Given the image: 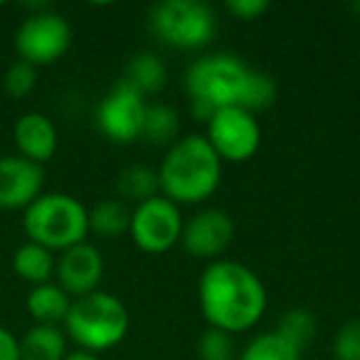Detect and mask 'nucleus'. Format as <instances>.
<instances>
[{
  "instance_id": "nucleus-1",
  "label": "nucleus",
  "mask_w": 360,
  "mask_h": 360,
  "mask_svg": "<svg viewBox=\"0 0 360 360\" xmlns=\"http://www.w3.org/2000/svg\"><path fill=\"white\" fill-rule=\"evenodd\" d=\"M183 86L193 114L200 121H207L220 109L259 114L276 101L274 77L247 65L232 52H207L193 60L183 75Z\"/></svg>"
},
{
  "instance_id": "nucleus-2",
  "label": "nucleus",
  "mask_w": 360,
  "mask_h": 360,
  "mask_svg": "<svg viewBox=\"0 0 360 360\" xmlns=\"http://www.w3.org/2000/svg\"><path fill=\"white\" fill-rule=\"evenodd\" d=\"M198 304L207 328L237 335L259 323L269 296L257 271L240 262L217 259L205 264L198 279Z\"/></svg>"
},
{
  "instance_id": "nucleus-3",
  "label": "nucleus",
  "mask_w": 360,
  "mask_h": 360,
  "mask_svg": "<svg viewBox=\"0 0 360 360\" xmlns=\"http://www.w3.org/2000/svg\"><path fill=\"white\" fill-rule=\"evenodd\" d=\"M222 160L202 134L180 136L160 160V195L178 207L202 205L217 193L222 183Z\"/></svg>"
},
{
  "instance_id": "nucleus-4",
  "label": "nucleus",
  "mask_w": 360,
  "mask_h": 360,
  "mask_svg": "<svg viewBox=\"0 0 360 360\" xmlns=\"http://www.w3.org/2000/svg\"><path fill=\"white\" fill-rule=\"evenodd\" d=\"M129 326L131 316L124 301L99 289L94 294L72 299L70 314L62 328L67 338L75 340L77 348L99 355L104 350L116 348L129 335Z\"/></svg>"
},
{
  "instance_id": "nucleus-5",
  "label": "nucleus",
  "mask_w": 360,
  "mask_h": 360,
  "mask_svg": "<svg viewBox=\"0 0 360 360\" xmlns=\"http://www.w3.org/2000/svg\"><path fill=\"white\" fill-rule=\"evenodd\" d=\"M22 230L27 242L50 252H65L86 242L89 235V210L67 193H42L22 215Z\"/></svg>"
},
{
  "instance_id": "nucleus-6",
  "label": "nucleus",
  "mask_w": 360,
  "mask_h": 360,
  "mask_svg": "<svg viewBox=\"0 0 360 360\" xmlns=\"http://www.w3.org/2000/svg\"><path fill=\"white\" fill-rule=\"evenodd\" d=\"M148 30L178 52L205 50L217 35V13L200 0H163L150 8Z\"/></svg>"
},
{
  "instance_id": "nucleus-7",
  "label": "nucleus",
  "mask_w": 360,
  "mask_h": 360,
  "mask_svg": "<svg viewBox=\"0 0 360 360\" xmlns=\"http://www.w3.org/2000/svg\"><path fill=\"white\" fill-rule=\"evenodd\" d=\"M72 47V25L65 15L55 11L32 13L22 20L15 32V50L22 62L32 67L55 65Z\"/></svg>"
},
{
  "instance_id": "nucleus-8",
  "label": "nucleus",
  "mask_w": 360,
  "mask_h": 360,
  "mask_svg": "<svg viewBox=\"0 0 360 360\" xmlns=\"http://www.w3.org/2000/svg\"><path fill=\"white\" fill-rule=\"evenodd\" d=\"M207 143L222 163H245L262 146V126L257 114L245 109H220L205 121Z\"/></svg>"
},
{
  "instance_id": "nucleus-9",
  "label": "nucleus",
  "mask_w": 360,
  "mask_h": 360,
  "mask_svg": "<svg viewBox=\"0 0 360 360\" xmlns=\"http://www.w3.org/2000/svg\"><path fill=\"white\" fill-rule=\"evenodd\" d=\"M183 225H186V217L180 207L168 198L155 195L134 207L129 237L146 255H165L175 245H180Z\"/></svg>"
},
{
  "instance_id": "nucleus-10",
  "label": "nucleus",
  "mask_w": 360,
  "mask_h": 360,
  "mask_svg": "<svg viewBox=\"0 0 360 360\" xmlns=\"http://www.w3.org/2000/svg\"><path fill=\"white\" fill-rule=\"evenodd\" d=\"M146 109H148L146 96L121 79L101 96L96 106V126L101 136H106L111 143H134V141H141Z\"/></svg>"
},
{
  "instance_id": "nucleus-11",
  "label": "nucleus",
  "mask_w": 360,
  "mask_h": 360,
  "mask_svg": "<svg viewBox=\"0 0 360 360\" xmlns=\"http://www.w3.org/2000/svg\"><path fill=\"white\" fill-rule=\"evenodd\" d=\"M235 240V222L230 212L222 207H202L195 215H191L183 225L180 247L191 257L202 262L222 259Z\"/></svg>"
},
{
  "instance_id": "nucleus-12",
  "label": "nucleus",
  "mask_w": 360,
  "mask_h": 360,
  "mask_svg": "<svg viewBox=\"0 0 360 360\" xmlns=\"http://www.w3.org/2000/svg\"><path fill=\"white\" fill-rule=\"evenodd\" d=\"M101 276H104V257L89 242H79L57 257L55 279L72 299L99 291Z\"/></svg>"
},
{
  "instance_id": "nucleus-13",
  "label": "nucleus",
  "mask_w": 360,
  "mask_h": 360,
  "mask_svg": "<svg viewBox=\"0 0 360 360\" xmlns=\"http://www.w3.org/2000/svg\"><path fill=\"white\" fill-rule=\"evenodd\" d=\"M45 170L22 155L0 158V210H27L42 195Z\"/></svg>"
},
{
  "instance_id": "nucleus-14",
  "label": "nucleus",
  "mask_w": 360,
  "mask_h": 360,
  "mask_svg": "<svg viewBox=\"0 0 360 360\" xmlns=\"http://www.w3.org/2000/svg\"><path fill=\"white\" fill-rule=\"evenodd\" d=\"M13 139H15V146L22 158L32 160L37 165L52 160V155L57 153V129L40 111L22 114L18 119L15 129H13Z\"/></svg>"
},
{
  "instance_id": "nucleus-15",
  "label": "nucleus",
  "mask_w": 360,
  "mask_h": 360,
  "mask_svg": "<svg viewBox=\"0 0 360 360\" xmlns=\"http://www.w3.org/2000/svg\"><path fill=\"white\" fill-rule=\"evenodd\" d=\"M70 306H72V296L57 281L32 286L25 301L27 314H30V319L37 326H62L67 314H70Z\"/></svg>"
},
{
  "instance_id": "nucleus-16",
  "label": "nucleus",
  "mask_w": 360,
  "mask_h": 360,
  "mask_svg": "<svg viewBox=\"0 0 360 360\" xmlns=\"http://www.w3.org/2000/svg\"><path fill=\"white\" fill-rule=\"evenodd\" d=\"M124 82L134 86L139 94L155 96L163 91L165 82H168V67H165L163 57L155 55L150 50H141L129 57L124 70Z\"/></svg>"
},
{
  "instance_id": "nucleus-17",
  "label": "nucleus",
  "mask_w": 360,
  "mask_h": 360,
  "mask_svg": "<svg viewBox=\"0 0 360 360\" xmlns=\"http://www.w3.org/2000/svg\"><path fill=\"white\" fill-rule=\"evenodd\" d=\"M20 360H65L67 333L62 326H32L20 340Z\"/></svg>"
},
{
  "instance_id": "nucleus-18",
  "label": "nucleus",
  "mask_w": 360,
  "mask_h": 360,
  "mask_svg": "<svg viewBox=\"0 0 360 360\" xmlns=\"http://www.w3.org/2000/svg\"><path fill=\"white\" fill-rule=\"evenodd\" d=\"M180 131H183V121H180V114L175 106L160 104V101L148 104L143 119V131H141V141L155 146V148L168 150L183 136Z\"/></svg>"
},
{
  "instance_id": "nucleus-19",
  "label": "nucleus",
  "mask_w": 360,
  "mask_h": 360,
  "mask_svg": "<svg viewBox=\"0 0 360 360\" xmlns=\"http://www.w3.org/2000/svg\"><path fill=\"white\" fill-rule=\"evenodd\" d=\"M55 266H57L55 252L35 245V242H25V245L18 247L15 255H13V269H15V274L32 286L52 281Z\"/></svg>"
},
{
  "instance_id": "nucleus-20",
  "label": "nucleus",
  "mask_w": 360,
  "mask_h": 360,
  "mask_svg": "<svg viewBox=\"0 0 360 360\" xmlns=\"http://www.w3.org/2000/svg\"><path fill=\"white\" fill-rule=\"evenodd\" d=\"M131 215H134V207L129 202L119 200V198L101 200L89 210V232L106 237V240H119V237L129 235Z\"/></svg>"
},
{
  "instance_id": "nucleus-21",
  "label": "nucleus",
  "mask_w": 360,
  "mask_h": 360,
  "mask_svg": "<svg viewBox=\"0 0 360 360\" xmlns=\"http://www.w3.org/2000/svg\"><path fill=\"white\" fill-rule=\"evenodd\" d=\"M116 193H119V200L129 202V205L134 202V207L160 195L158 170L148 168V165H129L116 178Z\"/></svg>"
},
{
  "instance_id": "nucleus-22",
  "label": "nucleus",
  "mask_w": 360,
  "mask_h": 360,
  "mask_svg": "<svg viewBox=\"0 0 360 360\" xmlns=\"http://www.w3.org/2000/svg\"><path fill=\"white\" fill-rule=\"evenodd\" d=\"M274 330L281 335V338L289 340L291 345H296V348L304 353V350L314 343L316 333H319V321H316V316L311 314L309 309L296 306V309H289L279 316Z\"/></svg>"
},
{
  "instance_id": "nucleus-23",
  "label": "nucleus",
  "mask_w": 360,
  "mask_h": 360,
  "mask_svg": "<svg viewBox=\"0 0 360 360\" xmlns=\"http://www.w3.org/2000/svg\"><path fill=\"white\" fill-rule=\"evenodd\" d=\"M237 360H301V350L281 338L276 330L259 333L240 350Z\"/></svg>"
},
{
  "instance_id": "nucleus-24",
  "label": "nucleus",
  "mask_w": 360,
  "mask_h": 360,
  "mask_svg": "<svg viewBox=\"0 0 360 360\" xmlns=\"http://www.w3.org/2000/svg\"><path fill=\"white\" fill-rule=\"evenodd\" d=\"M195 355L198 360H237L240 350L235 335L217 328H205L195 343Z\"/></svg>"
},
{
  "instance_id": "nucleus-25",
  "label": "nucleus",
  "mask_w": 360,
  "mask_h": 360,
  "mask_svg": "<svg viewBox=\"0 0 360 360\" xmlns=\"http://www.w3.org/2000/svg\"><path fill=\"white\" fill-rule=\"evenodd\" d=\"M3 86H6L8 96H13V99H25L37 86V67L27 65L22 60L13 62L8 67L6 77H3Z\"/></svg>"
},
{
  "instance_id": "nucleus-26",
  "label": "nucleus",
  "mask_w": 360,
  "mask_h": 360,
  "mask_svg": "<svg viewBox=\"0 0 360 360\" xmlns=\"http://www.w3.org/2000/svg\"><path fill=\"white\" fill-rule=\"evenodd\" d=\"M335 360H360V316L345 321L333 335Z\"/></svg>"
},
{
  "instance_id": "nucleus-27",
  "label": "nucleus",
  "mask_w": 360,
  "mask_h": 360,
  "mask_svg": "<svg viewBox=\"0 0 360 360\" xmlns=\"http://www.w3.org/2000/svg\"><path fill=\"white\" fill-rule=\"evenodd\" d=\"M225 11L230 13L237 20H257L259 15H264L269 11V3L266 0H230L225 6Z\"/></svg>"
},
{
  "instance_id": "nucleus-28",
  "label": "nucleus",
  "mask_w": 360,
  "mask_h": 360,
  "mask_svg": "<svg viewBox=\"0 0 360 360\" xmlns=\"http://www.w3.org/2000/svg\"><path fill=\"white\" fill-rule=\"evenodd\" d=\"M0 360H20V343L3 326H0Z\"/></svg>"
},
{
  "instance_id": "nucleus-29",
  "label": "nucleus",
  "mask_w": 360,
  "mask_h": 360,
  "mask_svg": "<svg viewBox=\"0 0 360 360\" xmlns=\"http://www.w3.org/2000/svg\"><path fill=\"white\" fill-rule=\"evenodd\" d=\"M65 360H101V358L96 353H89V350L77 348V350H70V353L65 355Z\"/></svg>"
},
{
  "instance_id": "nucleus-30",
  "label": "nucleus",
  "mask_w": 360,
  "mask_h": 360,
  "mask_svg": "<svg viewBox=\"0 0 360 360\" xmlns=\"http://www.w3.org/2000/svg\"><path fill=\"white\" fill-rule=\"evenodd\" d=\"M0 6H3V3H0Z\"/></svg>"
}]
</instances>
